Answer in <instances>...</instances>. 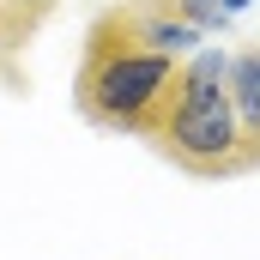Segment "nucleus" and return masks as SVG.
Listing matches in <instances>:
<instances>
[{"mask_svg":"<svg viewBox=\"0 0 260 260\" xmlns=\"http://www.w3.org/2000/svg\"><path fill=\"white\" fill-rule=\"evenodd\" d=\"M224 91H230L236 139H242V170H260V49H242V55H230Z\"/></svg>","mask_w":260,"mask_h":260,"instance_id":"3","label":"nucleus"},{"mask_svg":"<svg viewBox=\"0 0 260 260\" xmlns=\"http://www.w3.org/2000/svg\"><path fill=\"white\" fill-rule=\"evenodd\" d=\"M61 0H0V55H18Z\"/></svg>","mask_w":260,"mask_h":260,"instance_id":"4","label":"nucleus"},{"mask_svg":"<svg viewBox=\"0 0 260 260\" xmlns=\"http://www.w3.org/2000/svg\"><path fill=\"white\" fill-rule=\"evenodd\" d=\"M176 85H182V61L139 49L133 6H109V12L91 18V30H85V67H79V85H73L79 115L91 127L151 139L164 127L170 103H176Z\"/></svg>","mask_w":260,"mask_h":260,"instance_id":"1","label":"nucleus"},{"mask_svg":"<svg viewBox=\"0 0 260 260\" xmlns=\"http://www.w3.org/2000/svg\"><path fill=\"white\" fill-rule=\"evenodd\" d=\"M224 73H230V55L200 43L194 55L182 61V85H176V103H170L164 127L151 133V145H157L176 170L200 176V182L242 176V139H236V115H230Z\"/></svg>","mask_w":260,"mask_h":260,"instance_id":"2","label":"nucleus"},{"mask_svg":"<svg viewBox=\"0 0 260 260\" xmlns=\"http://www.w3.org/2000/svg\"><path fill=\"white\" fill-rule=\"evenodd\" d=\"M248 6H254V0H224V12H230V18H236V12H248Z\"/></svg>","mask_w":260,"mask_h":260,"instance_id":"5","label":"nucleus"}]
</instances>
